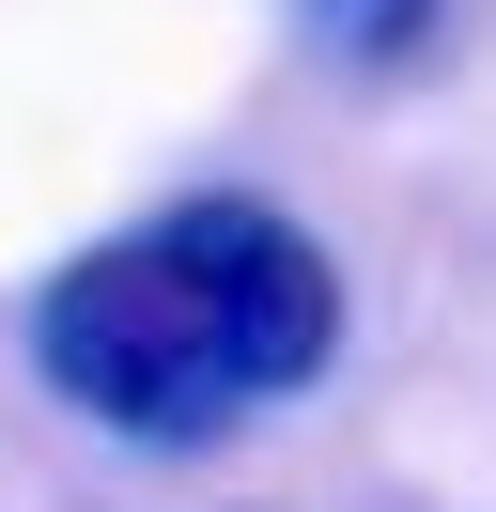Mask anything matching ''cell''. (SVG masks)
<instances>
[{
    "instance_id": "cell-1",
    "label": "cell",
    "mask_w": 496,
    "mask_h": 512,
    "mask_svg": "<svg viewBox=\"0 0 496 512\" xmlns=\"http://www.w3.org/2000/svg\"><path fill=\"white\" fill-rule=\"evenodd\" d=\"M341 357V264L264 187H186L93 233L31 295V373L124 450H217Z\"/></svg>"
},
{
    "instance_id": "cell-2",
    "label": "cell",
    "mask_w": 496,
    "mask_h": 512,
    "mask_svg": "<svg viewBox=\"0 0 496 512\" xmlns=\"http://www.w3.org/2000/svg\"><path fill=\"white\" fill-rule=\"evenodd\" d=\"M326 16H357V63H419L434 0H326Z\"/></svg>"
}]
</instances>
